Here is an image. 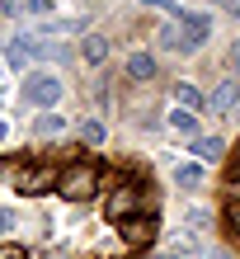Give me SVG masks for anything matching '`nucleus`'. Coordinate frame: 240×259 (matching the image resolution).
Here are the masks:
<instances>
[{"mask_svg":"<svg viewBox=\"0 0 240 259\" xmlns=\"http://www.w3.org/2000/svg\"><path fill=\"white\" fill-rule=\"evenodd\" d=\"M57 193L71 198V203H85V198H94V193H99V170H94L89 160L66 165V170L57 175Z\"/></svg>","mask_w":240,"mask_h":259,"instance_id":"nucleus-1","label":"nucleus"},{"mask_svg":"<svg viewBox=\"0 0 240 259\" xmlns=\"http://www.w3.org/2000/svg\"><path fill=\"white\" fill-rule=\"evenodd\" d=\"M19 95L28 104H38V109H57V99L66 95V85H62V75L57 71H24V85H19Z\"/></svg>","mask_w":240,"mask_h":259,"instance_id":"nucleus-2","label":"nucleus"},{"mask_svg":"<svg viewBox=\"0 0 240 259\" xmlns=\"http://www.w3.org/2000/svg\"><path fill=\"white\" fill-rule=\"evenodd\" d=\"M57 175H62V170H52V165H14V170H5L14 193H24V198H38V193L57 189Z\"/></svg>","mask_w":240,"mask_h":259,"instance_id":"nucleus-3","label":"nucleus"},{"mask_svg":"<svg viewBox=\"0 0 240 259\" xmlns=\"http://www.w3.org/2000/svg\"><path fill=\"white\" fill-rule=\"evenodd\" d=\"M174 19H179V28H184V52L203 48V42L212 38V19H207V14H198V10H184V5H179Z\"/></svg>","mask_w":240,"mask_h":259,"instance_id":"nucleus-4","label":"nucleus"},{"mask_svg":"<svg viewBox=\"0 0 240 259\" xmlns=\"http://www.w3.org/2000/svg\"><path fill=\"white\" fill-rule=\"evenodd\" d=\"M104 212H109V222H127V217H137V212H141V189L118 184L109 198H104Z\"/></svg>","mask_w":240,"mask_h":259,"instance_id":"nucleus-5","label":"nucleus"},{"mask_svg":"<svg viewBox=\"0 0 240 259\" xmlns=\"http://www.w3.org/2000/svg\"><path fill=\"white\" fill-rule=\"evenodd\" d=\"M42 52H47V48H42V42L38 38H10V48H5V62L14 66V71H33V57H42Z\"/></svg>","mask_w":240,"mask_h":259,"instance_id":"nucleus-6","label":"nucleus"},{"mask_svg":"<svg viewBox=\"0 0 240 259\" xmlns=\"http://www.w3.org/2000/svg\"><path fill=\"white\" fill-rule=\"evenodd\" d=\"M118 231H123V245H132V250H141V245H151V236H156V222L146 217V212H137V217H127V222H118Z\"/></svg>","mask_w":240,"mask_h":259,"instance_id":"nucleus-7","label":"nucleus"},{"mask_svg":"<svg viewBox=\"0 0 240 259\" xmlns=\"http://www.w3.org/2000/svg\"><path fill=\"white\" fill-rule=\"evenodd\" d=\"M207 109H212V113H235V109H240V80H235V75H226V80L212 90Z\"/></svg>","mask_w":240,"mask_h":259,"instance_id":"nucleus-8","label":"nucleus"},{"mask_svg":"<svg viewBox=\"0 0 240 259\" xmlns=\"http://www.w3.org/2000/svg\"><path fill=\"white\" fill-rule=\"evenodd\" d=\"M203 179H207V165L203 160H184V165H174V184L179 189H203Z\"/></svg>","mask_w":240,"mask_h":259,"instance_id":"nucleus-9","label":"nucleus"},{"mask_svg":"<svg viewBox=\"0 0 240 259\" xmlns=\"http://www.w3.org/2000/svg\"><path fill=\"white\" fill-rule=\"evenodd\" d=\"M188 151H193V160L207 165V160H221V156H226V142H221V137H193Z\"/></svg>","mask_w":240,"mask_h":259,"instance_id":"nucleus-10","label":"nucleus"},{"mask_svg":"<svg viewBox=\"0 0 240 259\" xmlns=\"http://www.w3.org/2000/svg\"><path fill=\"white\" fill-rule=\"evenodd\" d=\"M156 71H160V66H156L151 52H132V57H127V75H132V80H156Z\"/></svg>","mask_w":240,"mask_h":259,"instance_id":"nucleus-11","label":"nucleus"},{"mask_svg":"<svg viewBox=\"0 0 240 259\" xmlns=\"http://www.w3.org/2000/svg\"><path fill=\"white\" fill-rule=\"evenodd\" d=\"M104 57H109V42H104L99 33L80 38V62H85V66H104Z\"/></svg>","mask_w":240,"mask_h":259,"instance_id":"nucleus-12","label":"nucleus"},{"mask_svg":"<svg viewBox=\"0 0 240 259\" xmlns=\"http://www.w3.org/2000/svg\"><path fill=\"white\" fill-rule=\"evenodd\" d=\"M33 132H38V137H62V132H66V118L57 113V109H42V113L33 118Z\"/></svg>","mask_w":240,"mask_h":259,"instance_id":"nucleus-13","label":"nucleus"},{"mask_svg":"<svg viewBox=\"0 0 240 259\" xmlns=\"http://www.w3.org/2000/svg\"><path fill=\"white\" fill-rule=\"evenodd\" d=\"M174 99H179V109H203V90L193 85V80H174Z\"/></svg>","mask_w":240,"mask_h":259,"instance_id":"nucleus-14","label":"nucleus"},{"mask_svg":"<svg viewBox=\"0 0 240 259\" xmlns=\"http://www.w3.org/2000/svg\"><path fill=\"white\" fill-rule=\"evenodd\" d=\"M165 123H170L174 132H198V113H193V109H170Z\"/></svg>","mask_w":240,"mask_h":259,"instance_id":"nucleus-15","label":"nucleus"},{"mask_svg":"<svg viewBox=\"0 0 240 259\" xmlns=\"http://www.w3.org/2000/svg\"><path fill=\"white\" fill-rule=\"evenodd\" d=\"M160 48H174V52H184V28H179V24H160Z\"/></svg>","mask_w":240,"mask_h":259,"instance_id":"nucleus-16","label":"nucleus"},{"mask_svg":"<svg viewBox=\"0 0 240 259\" xmlns=\"http://www.w3.org/2000/svg\"><path fill=\"white\" fill-rule=\"evenodd\" d=\"M80 142L99 146V142H104V123H94V118H89V123H80Z\"/></svg>","mask_w":240,"mask_h":259,"instance_id":"nucleus-17","label":"nucleus"},{"mask_svg":"<svg viewBox=\"0 0 240 259\" xmlns=\"http://www.w3.org/2000/svg\"><path fill=\"white\" fill-rule=\"evenodd\" d=\"M226 226H231V231H235V236H240V198H235V203H231V207H226Z\"/></svg>","mask_w":240,"mask_h":259,"instance_id":"nucleus-18","label":"nucleus"},{"mask_svg":"<svg viewBox=\"0 0 240 259\" xmlns=\"http://www.w3.org/2000/svg\"><path fill=\"white\" fill-rule=\"evenodd\" d=\"M5 231H14V212H10V207H0V236H5Z\"/></svg>","mask_w":240,"mask_h":259,"instance_id":"nucleus-19","label":"nucleus"},{"mask_svg":"<svg viewBox=\"0 0 240 259\" xmlns=\"http://www.w3.org/2000/svg\"><path fill=\"white\" fill-rule=\"evenodd\" d=\"M28 14H52V0H28Z\"/></svg>","mask_w":240,"mask_h":259,"instance_id":"nucleus-20","label":"nucleus"},{"mask_svg":"<svg viewBox=\"0 0 240 259\" xmlns=\"http://www.w3.org/2000/svg\"><path fill=\"white\" fill-rule=\"evenodd\" d=\"M0 259H28V254H24L19 245H14V250H0Z\"/></svg>","mask_w":240,"mask_h":259,"instance_id":"nucleus-21","label":"nucleus"},{"mask_svg":"<svg viewBox=\"0 0 240 259\" xmlns=\"http://www.w3.org/2000/svg\"><path fill=\"white\" fill-rule=\"evenodd\" d=\"M19 5H24V0H0V10H5V14H14Z\"/></svg>","mask_w":240,"mask_h":259,"instance_id":"nucleus-22","label":"nucleus"},{"mask_svg":"<svg viewBox=\"0 0 240 259\" xmlns=\"http://www.w3.org/2000/svg\"><path fill=\"white\" fill-rule=\"evenodd\" d=\"M231 19H240V0H231Z\"/></svg>","mask_w":240,"mask_h":259,"instance_id":"nucleus-23","label":"nucleus"},{"mask_svg":"<svg viewBox=\"0 0 240 259\" xmlns=\"http://www.w3.org/2000/svg\"><path fill=\"white\" fill-rule=\"evenodd\" d=\"M5 137H10V127H5V118H0V142H5Z\"/></svg>","mask_w":240,"mask_h":259,"instance_id":"nucleus-24","label":"nucleus"},{"mask_svg":"<svg viewBox=\"0 0 240 259\" xmlns=\"http://www.w3.org/2000/svg\"><path fill=\"white\" fill-rule=\"evenodd\" d=\"M156 259H179V254H156Z\"/></svg>","mask_w":240,"mask_h":259,"instance_id":"nucleus-25","label":"nucleus"}]
</instances>
